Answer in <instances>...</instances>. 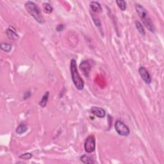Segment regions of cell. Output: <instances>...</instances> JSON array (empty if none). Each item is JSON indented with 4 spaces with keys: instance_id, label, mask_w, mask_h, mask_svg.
Wrapping results in <instances>:
<instances>
[{
    "instance_id": "6da1fadb",
    "label": "cell",
    "mask_w": 164,
    "mask_h": 164,
    "mask_svg": "<svg viewBox=\"0 0 164 164\" xmlns=\"http://www.w3.org/2000/svg\"><path fill=\"white\" fill-rule=\"evenodd\" d=\"M135 10H136L138 15L139 16L140 19L142 20L144 26L147 28V29L150 31L151 32L154 33V25L152 24V22L151 21V18H149V14L146 10V8L140 4H136L135 5Z\"/></svg>"
},
{
    "instance_id": "7a4b0ae2",
    "label": "cell",
    "mask_w": 164,
    "mask_h": 164,
    "mask_svg": "<svg viewBox=\"0 0 164 164\" xmlns=\"http://www.w3.org/2000/svg\"><path fill=\"white\" fill-rule=\"evenodd\" d=\"M70 70L73 83L75 85V87L78 90H83L85 86L84 82L78 71L77 64H76V62L75 59H73L70 61Z\"/></svg>"
},
{
    "instance_id": "3957f363",
    "label": "cell",
    "mask_w": 164,
    "mask_h": 164,
    "mask_svg": "<svg viewBox=\"0 0 164 164\" xmlns=\"http://www.w3.org/2000/svg\"><path fill=\"white\" fill-rule=\"evenodd\" d=\"M24 7L27 12L34 18L37 22H38L40 24L44 23V19L42 15L41 10L37 6V5L35 4L34 2L28 1L26 2Z\"/></svg>"
},
{
    "instance_id": "277c9868",
    "label": "cell",
    "mask_w": 164,
    "mask_h": 164,
    "mask_svg": "<svg viewBox=\"0 0 164 164\" xmlns=\"http://www.w3.org/2000/svg\"><path fill=\"white\" fill-rule=\"evenodd\" d=\"M114 128L115 131L121 136H128L130 134L129 128L121 121H117L115 123Z\"/></svg>"
},
{
    "instance_id": "5b68a950",
    "label": "cell",
    "mask_w": 164,
    "mask_h": 164,
    "mask_svg": "<svg viewBox=\"0 0 164 164\" xmlns=\"http://www.w3.org/2000/svg\"><path fill=\"white\" fill-rule=\"evenodd\" d=\"M85 150L87 153H92L95 151L96 149V138L94 135H89L86 138L84 144Z\"/></svg>"
},
{
    "instance_id": "8992f818",
    "label": "cell",
    "mask_w": 164,
    "mask_h": 164,
    "mask_svg": "<svg viewBox=\"0 0 164 164\" xmlns=\"http://www.w3.org/2000/svg\"><path fill=\"white\" fill-rule=\"evenodd\" d=\"M138 73L146 84H150L151 83V77L148 69L144 67H140L138 69Z\"/></svg>"
},
{
    "instance_id": "52a82bcc",
    "label": "cell",
    "mask_w": 164,
    "mask_h": 164,
    "mask_svg": "<svg viewBox=\"0 0 164 164\" xmlns=\"http://www.w3.org/2000/svg\"><path fill=\"white\" fill-rule=\"evenodd\" d=\"M80 69L84 76L88 78L90 75V69H91V66H90L89 62L87 60L82 61L80 65Z\"/></svg>"
},
{
    "instance_id": "ba28073f",
    "label": "cell",
    "mask_w": 164,
    "mask_h": 164,
    "mask_svg": "<svg viewBox=\"0 0 164 164\" xmlns=\"http://www.w3.org/2000/svg\"><path fill=\"white\" fill-rule=\"evenodd\" d=\"M90 111H91L92 114L95 115L96 116L100 118H104L106 115V112L104 111V110L102 108H100V107L93 106L91 108Z\"/></svg>"
},
{
    "instance_id": "9c48e42d",
    "label": "cell",
    "mask_w": 164,
    "mask_h": 164,
    "mask_svg": "<svg viewBox=\"0 0 164 164\" xmlns=\"http://www.w3.org/2000/svg\"><path fill=\"white\" fill-rule=\"evenodd\" d=\"M5 33H6V35L8 37V39H12V40L14 41L18 40L19 39L18 34L15 32V30L12 29V28H8V29H7Z\"/></svg>"
},
{
    "instance_id": "30bf717a",
    "label": "cell",
    "mask_w": 164,
    "mask_h": 164,
    "mask_svg": "<svg viewBox=\"0 0 164 164\" xmlns=\"http://www.w3.org/2000/svg\"><path fill=\"white\" fill-rule=\"evenodd\" d=\"M90 7L94 12L101 13L102 12V8L101 5L97 1H91L90 3Z\"/></svg>"
},
{
    "instance_id": "8fae6325",
    "label": "cell",
    "mask_w": 164,
    "mask_h": 164,
    "mask_svg": "<svg viewBox=\"0 0 164 164\" xmlns=\"http://www.w3.org/2000/svg\"><path fill=\"white\" fill-rule=\"evenodd\" d=\"M49 92H45V94L43 95V96H42L40 102H39V105L42 107V108H44V107L46 106L47 103L48 101V99H49Z\"/></svg>"
},
{
    "instance_id": "7c38bea8",
    "label": "cell",
    "mask_w": 164,
    "mask_h": 164,
    "mask_svg": "<svg viewBox=\"0 0 164 164\" xmlns=\"http://www.w3.org/2000/svg\"><path fill=\"white\" fill-rule=\"evenodd\" d=\"M135 26H136L137 30L138 31V32H139L140 34L143 36L145 35L146 32H145V30H144V26L142 24V23H141L140 21H136L135 22Z\"/></svg>"
},
{
    "instance_id": "4fadbf2b",
    "label": "cell",
    "mask_w": 164,
    "mask_h": 164,
    "mask_svg": "<svg viewBox=\"0 0 164 164\" xmlns=\"http://www.w3.org/2000/svg\"><path fill=\"white\" fill-rule=\"evenodd\" d=\"M28 129V127L24 124H19L18 126V128H16V133L19 135H21L24 134V132H26Z\"/></svg>"
},
{
    "instance_id": "5bb4252c",
    "label": "cell",
    "mask_w": 164,
    "mask_h": 164,
    "mask_svg": "<svg viewBox=\"0 0 164 164\" xmlns=\"http://www.w3.org/2000/svg\"><path fill=\"white\" fill-rule=\"evenodd\" d=\"M80 160L82 163H85V164H90V163H95V161L92 159V158H90V157L87 156V155H83V156L81 157Z\"/></svg>"
},
{
    "instance_id": "9a60e30c",
    "label": "cell",
    "mask_w": 164,
    "mask_h": 164,
    "mask_svg": "<svg viewBox=\"0 0 164 164\" xmlns=\"http://www.w3.org/2000/svg\"><path fill=\"white\" fill-rule=\"evenodd\" d=\"M0 47L1 49L4 51L5 52H9L12 49V45L8 43H5V42H3L0 45Z\"/></svg>"
},
{
    "instance_id": "2e32d148",
    "label": "cell",
    "mask_w": 164,
    "mask_h": 164,
    "mask_svg": "<svg viewBox=\"0 0 164 164\" xmlns=\"http://www.w3.org/2000/svg\"><path fill=\"white\" fill-rule=\"evenodd\" d=\"M43 10L45 13L51 14L53 12V7L48 3H43Z\"/></svg>"
},
{
    "instance_id": "e0dca14e",
    "label": "cell",
    "mask_w": 164,
    "mask_h": 164,
    "mask_svg": "<svg viewBox=\"0 0 164 164\" xmlns=\"http://www.w3.org/2000/svg\"><path fill=\"white\" fill-rule=\"evenodd\" d=\"M116 3L121 10H125L126 9V3L125 1L123 0H117Z\"/></svg>"
},
{
    "instance_id": "ac0fdd59",
    "label": "cell",
    "mask_w": 164,
    "mask_h": 164,
    "mask_svg": "<svg viewBox=\"0 0 164 164\" xmlns=\"http://www.w3.org/2000/svg\"><path fill=\"white\" fill-rule=\"evenodd\" d=\"M33 155L32 153H30V152H26V153L22 154L21 156H19V158L22 160H30L32 158Z\"/></svg>"
},
{
    "instance_id": "d6986e66",
    "label": "cell",
    "mask_w": 164,
    "mask_h": 164,
    "mask_svg": "<svg viewBox=\"0 0 164 164\" xmlns=\"http://www.w3.org/2000/svg\"><path fill=\"white\" fill-rule=\"evenodd\" d=\"M92 18L93 19V21H94L95 25L97 27H100L101 26V22L100 21V19L98 18V17H96L94 14H92Z\"/></svg>"
},
{
    "instance_id": "ffe728a7",
    "label": "cell",
    "mask_w": 164,
    "mask_h": 164,
    "mask_svg": "<svg viewBox=\"0 0 164 164\" xmlns=\"http://www.w3.org/2000/svg\"><path fill=\"white\" fill-rule=\"evenodd\" d=\"M64 29V26L63 24H58L56 28V31H57V32H62V31H63Z\"/></svg>"
}]
</instances>
